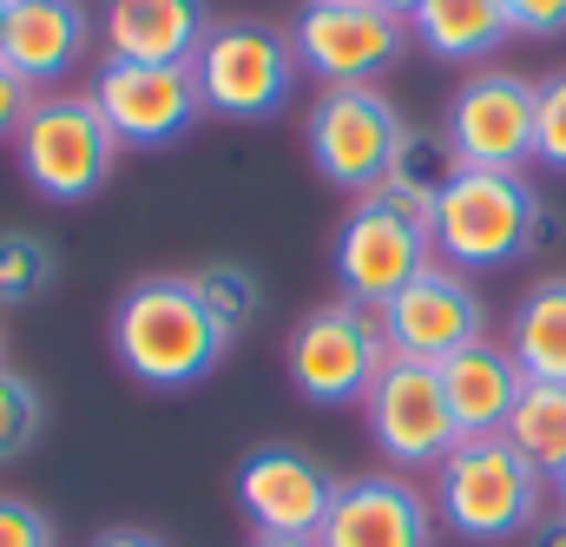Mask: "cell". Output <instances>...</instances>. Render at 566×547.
<instances>
[{
	"label": "cell",
	"mask_w": 566,
	"mask_h": 547,
	"mask_svg": "<svg viewBox=\"0 0 566 547\" xmlns=\"http://www.w3.org/2000/svg\"><path fill=\"white\" fill-rule=\"evenodd\" d=\"M507 350L527 383H566V277H541L514 303Z\"/></svg>",
	"instance_id": "20"
},
{
	"label": "cell",
	"mask_w": 566,
	"mask_h": 547,
	"mask_svg": "<svg viewBox=\"0 0 566 547\" xmlns=\"http://www.w3.org/2000/svg\"><path fill=\"white\" fill-rule=\"evenodd\" d=\"M409 33L422 40L434 60H448V66H474V60H488L494 47L514 40L501 0H422V13L409 20Z\"/></svg>",
	"instance_id": "19"
},
{
	"label": "cell",
	"mask_w": 566,
	"mask_h": 547,
	"mask_svg": "<svg viewBox=\"0 0 566 547\" xmlns=\"http://www.w3.org/2000/svg\"><path fill=\"white\" fill-rule=\"evenodd\" d=\"M93 100L106 113V126L119 133V145H178L205 120L198 100V73L191 66H151V60H99L93 73Z\"/></svg>",
	"instance_id": "12"
},
{
	"label": "cell",
	"mask_w": 566,
	"mask_h": 547,
	"mask_svg": "<svg viewBox=\"0 0 566 547\" xmlns=\"http://www.w3.org/2000/svg\"><path fill=\"white\" fill-rule=\"evenodd\" d=\"M461 172V158L448 152V138L441 133H409L396 145V165H389V178L369 192V198H382V205H396L402 218H416L428 225L434 218V198H441V185Z\"/></svg>",
	"instance_id": "21"
},
{
	"label": "cell",
	"mask_w": 566,
	"mask_h": 547,
	"mask_svg": "<svg viewBox=\"0 0 566 547\" xmlns=\"http://www.w3.org/2000/svg\"><path fill=\"white\" fill-rule=\"evenodd\" d=\"M251 547H323L316 535H258Z\"/></svg>",
	"instance_id": "32"
},
{
	"label": "cell",
	"mask_w": 566,
	"mask_h": 547,
	"mask_svg": "<svg viewBox=\"0 0 566 547\" xmlns=\"http://www.w3.org/2000/svg\"><path fill=\"white\" fill-rule=\"evenodd\" d=\"M53 245L33 238V231H7L0 238V303H33L46 283H53Z\"/></svg>",
	"instance_id": "25"
},
{
	"label": "cell",
	"mask_w": 566,
	"mask_h": 547,
	"mask_svg": "<svg viewBox=\"0 0 566 547\" xmlns=\"http://www.w3.org/2000/svg\"><path fill=\"white\" fill-rule=\"evenodd\" d=\"M363 422H369V442L396 468H441V455L461 442L454 410L441 396V370L416 363V357H389L382 363V376L363 396Z\"/></svg>",
	"instance_id": "9"
},
{
	"label": "cell",
	"mask_w": 566,
	"mask_h": 547,
	"mask_svg": "<svg viewBox=\"0 0 566 547\" xmlns=\"http://www.w3.org/2000/svg\"><path fill=\"white\" fill-rule=\"evenodd\" d=\"M86 53H93V13H86V0H13V7H7L0 60H7L33 93L73 80Z\"/></svg>",
	"instance_id": "16"
},
{
	"label": "cell",
	"mask_w": 566,
	"mask_h": 547,
	"mask_svg": "<svg viewBox=\"0 0 566 547\" xmlns=\"http://www.w3.org/2000/svg\"><path fill=\"white\" fill-rule=\"evenodd\" d=\"M33 100H40V93H33V86H27V80H20L7 60H0V145H13L20 120L33 113Z\"/></svg>",
	"instance_id": "29"
},
{
	"label": "cell",
	"mask_w": 566,
	"mask_h": 547,
	"mask_svg": "<svg viewBox=\"0 0 566 547\" xmlns=\"http://www.w3.org/2000/svg\"><path fill=\"white\" fill-rule=\"evenodd\" d=\"M191 73H198V100H205V113H218V120H244V126H251V120H271V113L290 106L303 66H296L290 33L264 27V20H224V27L205 33Z\"/></svg>",
	"instance_id": "6"
},
{
	"label": "cell",
	"mask_w": 566,
	"mask_h": 547,
	"mask_svg": "<svg viewBox=\"0 0 566 547\" xmlns=\"http://www.w3.org/2000/svg\"><path fill=\"white\" fill-rule=\"evenodd\" d=\"M119 133L106 126L99 100L93 93H40L33 113L20 120L13 133V158H20V178L53 198V205H80L93 198L113 165H119Z\"/></svg>",
	"instance_id": "4"
},
{
	"label": "cell",
	"mask_w": 566,
	"mask_h": 547,
	"mask_svg": "<svg viewBox=\"0 0 566 547\" xmlns=\"http://www.w3.org/2000/svg\"><path fill=\"white\" fill-rule=\"evenodd\" d=\"M290 47L323 86H376L409 47V20L376 0H310L290 27Z\"/></svg>",
	"instance_id": "8"
},
{
	"label": "cell",
	"mask_w": 566,
	"mask_h": 547,
	"mask_svg": "<svg viewBox=\"0 0 566 547\" xmlns=\"http://www.w3.org/2000/svg\"><path fill=\"white\" fill-rule=\"evenodd\" d=\"M40 435H46V396H40V383L0 363V468L20 462V455H33Z\"/></svg>",
	"instance_id": "24"
},
{
	"label": "cell",
	"mask_w": 566,
	"mask_h": 547,
	"mask_svg": "<svg viewBox=\"0 0 566 547\" xmlns=\"http://www.w3.org/2000/svg\"><path fill=\"white\" fill-rule=\"evenodd\" d=\"M336 475L303 448H251L238 462V508L258 535H323V515L336 502Z\"/></svg>",
	"instance_id": "14"
},
{
	"label": "cell",
	"mask_w": 566,
	"mask_h": 547,
	"mask_svg": "<svg viewBox=\"0 0 566 547\" xmlns=\"http://www.w3.org/2000/svg\"><path fill=\"white\" fill-rule=\"evenodd\" d=\"M547 475L507 435H461L434 468V515L474 547L514 541L541 522Z\"/></svg>",
	"instance_id": "2"
},
{
	"label": "cell",
	"mask_w": 566,
	"mask_h": 547,
	"mask_svg": "<svg viewBox=\"0 0 566 547\" xmlns=\"http://www.w3.org/2000/svg\"><path fill=\"white\" fill-rule=\"evenodd\" d=\"M93 547H165V541L145 535V528H106V535H93Z\"/></svg>",
	"instance_id": "31"
},
{
	"label": "cell",
	"mask_w": 566,
	"mask_h": 547,
	"mask_svg": "<svg viewBox=\"0 0 566 547\" xmlns=\"http://www.w3.org/2000/svg\"><path fill=\"white\" fill-rule=\"evenodd\" d=\"M0 547H53V522L33 502L0 495Z\"/></svg>",
	"instance_id": "27"
},
{
	"label": "cell",
	"mask_w": 566,
	"mask_h": 547,
	"mask_svg": "<svg viewBox=\"0 0 566 547\" xmlns=\"http://www.w3.org/2000/svg\"><path fill=\"white\" fill-rule=\"evenodd\" d=\"M113 357L145 390H191L218 370L224 330L198 303L191 277H139L113 310Z\"/></svg>",
	"instance_id": "1"
},
{
	"label": "cell",
	"mask_w": 566,
	"mask_h": 547,
	"mask_svg": "<svg viewBox=\"0 0 566 547\" xmlns=\"http://www.w3.org/2000/svg\"><path fill=\"white\" fill-rule=\"evenodd\" d=\"M501 435L554 482V475L566 468V383H527Z\"/></svg>",
	"instance_id": "22"
},
{
	"label": "cell",
	"mask_w": 566,
	"mask_h": 547,
	"mask_svg": "<svg viewBox=\"0 0 566 547\" xmlns=\"http://www.w3.org/2000/svg\"><path fill=\"white\" fill-rule=\"evenodd\" d=\"M527 547H566V515L554 508V515H541L534 528H527Z\"/></svg>",
	"instance_id": "30"
},
{
	"label": "cell",
	"mask_w": 566,
	"mask_h": 547,
	"mask_svg": "<svg viewBox=\"0 0 566 547\" xmlns=\"http://www.w3.org/2000/svg\"><path fill=\"white\" fill-rule=\"evenodd\" d=\"M376 7H389L396 20H416V13H422V0H376Z\"/></svg>",
	"instance_id": "33"
},
{
	"label": "cell",
	"mask_w": 566,
	"mask_h": 547,
	"mask_svg": "<svg viewBox=\"0 0 566 547\" xmlns=\"http://www.w3.org/2000/svg\"><path fill=\"white\" fill-rule=\"evenodd\" d=\"M534 113H541V86L521 73H468L461 93L448 100V152L461 165L481 172H527L534 158Z\"/></svg>",
	"instance_id": "10"
},
{
	"label": "cell",
	"mask_w": 566,
	"mask_h": 547,
	"mask_svg": "<svg viewBox=\"0 0 566 547\" xmlns=\"http://www.w3.org/2000/svg\"><path fill=\"white\" fill-rule=\"evenodd\" d=\"M389 337H382V310H363L349 297L310 310L296 330H290V350H283V370H290V390L303 403H363L369 383L382 376L389 363Z\"/></svg>",
	"instance_id": "5"
},
{
	"label": "cell",
	"mask_w": 566,
	"mask_h": 547,
	"mask_svg": "<svg viewBox=\"0 0 566 547\" xmlns=\"http://www.w3.org/2000/svg\"><path fill=\"white\" fill-rule=\"evenodd\" d=\"M99 33H106V60L191 66L211 33V7L205 0H106Z\"/></svg>",
	"instance_id": "17"
},
{
	"label": "cell",
	"mask_w": 566,
	"mask_h": 547,
	"mask_svg": "<svg viewBox=\"0 0 566 547\" xmlns=\"http://www.w3.org/2000/svg\"><path fill=\"white\" fill-rule=\"evenodd\" d=\"M323 547H434V502L402 475H349L323 515Z\"/></svg>",
	"instance_id": "15"
},
{
	"label": "cell",
	"mask_w": 566,
	"mask_h": 547,
	"mask_svg": "<svg viewBox=\"0 0 566 547\" xmlns=\"http://www.w3.org/2000/svg\"><path fill=\"white\" fill-rule=\"evenodd\" d=\"M7 7H13V0H0V33H7Z\"/></svg>",
	"instance_id": "35"
},
{
	"label": "cell",
	"mask_w": 566,
	"mask_h": 547,
	"mask_svg": "<svg viewBox=\"0 0 566 547\" xmlns=\"http://www.w3.org/2000/svg\"><path fill=\"white\" fill-rule=\"evenodd\" d=\"M507 7V27L527 33V40H554L566 33V0H501Z\"/></svg>",
	"instance_id": "28"
},
{
	"label": "cell",
	"mask_w": 566,
	"mask_h": 547,
	"mask_svg": "<svg viewBox=\"0 0 566 547\" xmlns=\"http://www.w3.org/2000/svg\"><path fill=\"white\" fill-rule=\"evenodd\" d=\"M434 370H441V396H448L461 435H501L507 415H514V403H521V390H527L514 350H507V343H488V337L468 343V350H454V357L434 363Z\"/></svg>",
	"instance_id": "18"
},
{
	"label": "cell",
	"mask_w": 566,
	"mask_h": 547,
	"mask_svg": "<svg viewBox=\"0 0 566 547\" xmlns=\"http://www.w3.org/2000/svg\"><path fill=\"white\" fill-rule=\"evenodd\" d=\"M554 508H560V515H566V468H560V475H554Z\"/></svg>",
	"instance_id": "34"
},
{
	"label": "cell",
	"mask_w": 566,
	"mask_h": 547,
	"mask_svg": "<svg viewBox=\"0 0 566 547\" xmlns=\"http://www.w3.org/2000/svg\"><path fill=\"white\" fill-rule=\"evenodd\" d=\"M310 165L336 185V192H356L369 198L389 165H396V145L409 138L396 100L382 86H323V100L310 106Z\"/></svg>",
	"instance_id": "7"
},
{
	"label": "cell",
	"mask_w": 566,
	"mask_h": 547,
	"mask_svg": "<svg viewBox=\"0 0 566 547\" xmlns=\"http://www.w3.org/2000/svg\"><path fill=\"white\" fill-rule=\"evenodd\" d=\"M481 330H488V310H481L468 271H454V265H441V258L422 265V271L382 303V337H389V350H396V357H416V363H448L454 350L481 343Z\"/></svg>",
	"instance_id": "13"
},
{
	"label": "cell",
	"mask_w": 566,
	"mask_h": 547,
	"mask_svg": "<svg viewBox=\"0 0 566 547\" xmlns=\"http://www.w3.org/2000/svg\"><path fill=\"white\" fill-rule=\"evenodd\" d=\"M428 238H434V258L454 271H501L541 245V192L527 185V172L461 165L434 198Z\"/></svg>",
	"instance_id": "3"
},
{
	"label": "cell",
	"mask_w": 566,
	"mask_h": 547,
	"mask_svg": "<svg viewBox=\"0 0 566 547\" xmlns=\"http://www.w3.org/2000/svg\"><path fill=\"white\" fill-rule=\"evenodd\" d=\"M534 158L547 172H566V73L541 86V113H534Z\"/></svg>",
	"instance_id": "26"
},
{
	"label": "cell",
	"mask_w": 566,
	"mask_h": 547,
	"mask_svg": "<svg viewBox=\"0 0 566 547\" xmlns=\"http://www.w3.org/2000/svg\"><path fill=\"white\" fill-rule=\"evenodd\" d=\"M329 265H336V283H343L349 303L382 310V303L422 271V265H434V238H428V225L402 218L396 205H382V198H356V211H349L343 231H336Z\"/></svg>",
	"instance_id": "11"
},
{
	"label": "cell",
	"mask_w": 566,
	"mask_h": 547,
	"mask_svg": "<svg viewBox=\"0 0 566 547\" xmlns=\"http://www.w3.org/2000/svg\"><path fill=\"white\" fill-rule=\"evenodd\" d=\"M191 290H198V303L211 310V323L224 330V343L244 337V330L258 323V310H264V283H258V271H251V265H231V258L191 271Z\"/></svg>",
	"instance_id": "23"
}]
</instances>
